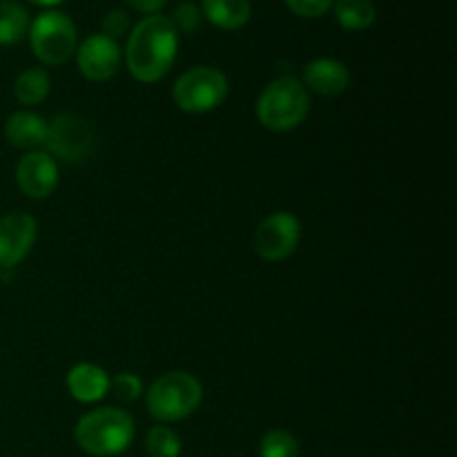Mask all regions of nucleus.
Returning <instances> with one entry per match:
<instances>
[{"instance_id": "nucleus-1", "label": "nucleus", "mask_w": 457, "mask_h": 457, "mask_svg": "<svg viewBox=\"0 0 457 457\" xmlns=\"http://www.w3.org/2000/svg\"><path fill=\"white\" fill-rule=\"evenodd\" d=\"M179 52V31L168 16H145L129 31L125 65L138 83H156L172 70Z\"/></svg>"}, {"instance_id": "nucleus-2", "label": "nucleus", "mask_w": 457, "mask_h": 457, "mask_svg": "<svg viewBox=\"0 0 457 457\" xmlns=\"http://www.w3.org/2000/svg\"><path fill=\"white\" fill-rule=\"evenodd\" d=\"M134 418L125 409L103 406L85 413L76 422L74 440L85 453L94 457H114L125 453L134 440Z\"/></svg>"}, {"instance_id": "nucleus-3", "label": "nucleus", "mask_w": 457, "mask_h": 457, "mask_svg": "<svg viewBox=\"0 0 457 457\" xmlns=\"http://www.w3.org/2000/svg\"><path fill=\"white\" fill-rule=\"evenodd\" d=\"M311 92L297 76H279L262 89L254 105L257 120L270 132H290L306 120Z\"/></svg>"}, {"instance_id": "nucleus-4", "label": "nucleus", "mask_w": 457, "mask_h": 457, "mask_svg": "<svg viewBox=\"0 0 457 457\" xmlns=\"http://www.w3.org/2000/svg\"><path fill=\"white\" fill-rule=\"evenodd\" d=\"M204 402V386L186 370H172L161 375L147 388L145 404L152 418L161 424H174L190 418Z\"/></svg>"}, {"instance_id": "nucleus-5", "label": "nucleus", "mask_w": 457, "mask_h": 457, "mask_svg": "<svg viewBox=\"0 0 457 457\" xmlns=\"http://www.w3.org/2000/svg\"><path fill=\"white\" fill-rule=\"evenodd\" d=\"M29 45L34 56L47 67H61L79 47L76 25L67 13L47 9L29 22Z\"/></svg>"}, {"instance_id": "nucleus-6", "label": "nucleus", "mask_w": 457, "mask_h": 457, "mask_svg": "<svg viewBox=\"0 0 457 457\" xmlns=\"http://www.w3.org/2000/svg\"><path fill=\"white\" fill-rule=\"evenodd\" d=\"M228 79L221 70L210 65H196L183 71L172 87V98L179 110L187 114H205L226 101Z\"/></svg>"}, {"instance_id": "nucleus-7", "label": "nucleus", "mask_w": 457, "mask_h": 457, "mask_svg": "<svg viewBox=\"0 0 457 457\" xmlns=\"http://www.w3.org/2000/svg\"><path fill=\"white\" fill-rule=\"evenodd\" d=\"M47 154L65 163H83L94 152V129L83 116L79 114H58L52 123H47Z\"/></svg>"}, {"instance_id": "nucleus-8", "label": "nucleus", "mask_w": 457, "mask_h": 457, "mask_svg": "<svg viewBox=\"0 0 457 457\" xmlns=\"http://www.w3.org/2000/svg\"><path fill=\"white\" fill-rule=\"evenodd\" d=\"M302 239V223L290 212H272L254 230V253L263 262H284L297 250Z\"/></svg>"}, {"instance_id": "nucleus-9", "label": "nucleus", "mask_w": 457, "mask_h": 457, "mask_svg": "<svg viewBox=\"0 0 457 457\" xmlns=\"http://www.w3.org/2000/svg\"><path fill=\"white\" fill-rule=\"evenodd\" d=\"M76 65L87 80L105 83L114 79L123 62V49L119 40L107 38L105 34H92L76 47Z\"/></svg>"}, {"instance_id": "nucleus-10", "label": "nucleus", "mask_w": 457, "mask_h": 457, "mask_svg": "<svg viewBox=\"0 0 457 457\" xmlns=\"http://www.w3.org/2000/svg\"><path fill=\"white\" fill-rule=\"evenodd\" d=\"M58 161L45 150L27 152L16 165V183L18 190L25 196L36 201H43L54 195L58 187Z\"/></svg>"}, {"instance_id": "nucleus-11", "label": "nucleus", "mask_w": 457, "mask_h": 457, "mask_svg": "<svg viewBox=\"0 0 457 457\" xmlns=\"http://www.w3.org/2000/svg\"><path fill=\"white\" fill-rule=\"evenodd\" d=\"M38 223L27 212H9L0 219V268L12 270L31 253Z\"/></svg>"}, {"instance_id": "nucleus-12", "label": "nucleus", "mask_w": 457, "mask_h": 457, "mask_svg": "<svg viewBox=\"0 0 457 457\" xmlns=\"http://www.w3.org/2000/svg\"><path fill=\"white\" fill-rule=\"evenodd\" d=\"M308 92H315L320 96L335 98L344 94L351 85V71L337 58H315L303 67V74L299 79Z\"/></svg>"}, {"instance_id": "nucleus-13", "label": "nucleus", "mask_w": 457, "mask_h": 457, "mask_svg": "<svg viewBox=\"0 0 457 457\" xmlns=\"http://www.w3.org/2000/svg\"><path fill=\"white\" fill-rule=\"evenodd\" d=\"M65 384L70 395L80 404H96L110 393V375L92 361H80L71 366Z\"/></svg>"}, {"instance_id": "nucleus-14", "label": "nucleus", "mask_w": 457, "mask_h": 457, "mask_svg": "<svg viewBox=\"0 0 457 457\" xmlns=\"http://www.w3.org/2000/svg\"><path fill=\"white\" fill-rule=\"evenodd\" d=\"M4 138L18 150H40L47 141V120L31 110L13 112L4 120Z\"/></svg>"}, {"instance_id": "nucleus-15", "label": "nucleus", "mask_w": 457, "mask_h": 457, "mask_svg": "<svg viewBox=\"0 0 457 457\" xmlns=\"http://www.w3.org/2000/svg\"><path fill=\"white\" fill-rule=\"evenodd\" d=\"M201 13L214 27L226 31L241 29L253 16L250 0H201Z\"/></svg>"}, {"instance_id": "nucleus-16", "label": "nucleus", "mask_w": 457, "mask_h": 457, "mask_svg": "<svg viewBox=\"0 0 457 457\" xmlns=\"http://www.w3.org/2000/svg\"><path fill=\"white\" fill-rule=\"evenodd\" d=\"M49 92H52V79L43 67H29L21 71L13 83V96L25 107L40 105L49 96Z\"/></svg>"}, {"instance_id": "nucleus-17", "label": "nucleus", "mask_w": 457, "mask_h": 457, "mask_svg": "<svg viewBox=\"0 0 457 457\" xmlns=\"http://www.w3.org/2000/svg\"><path fill=\"white\" fill-rule=\"evenodd\" d=\"M335 18L348 31H364L378 18L373 0H335Z\"/></svg>"}, {"instance_id": "nucleus-18", "label": "nucleus", "mask_w": 457, "mask_h": 457, "mask_svg": "<svg viewBox=\"0 0 457 457\" xmlns=\"http://www.w3.org/2000/svg\"><path fill=\"white\" fill-rule=\"evenodd\" d=\"M29 31V13L16 0H0V45H16Z\"/></svg>"}, {"instance_id": "nucleus-19", "label": "nucleus", "mask_w": 457, "mask_h": 457, "mask_svg": "<svg viewBox=\"0 0 457 457\" xmlns=\"http://www.w3.org/2000/svg\"><path fill=\"white\" fill-rule=\"evenodd\" d=\"M145 449L150 457H179L183 451L181 437L165 424L152 427L145 436Z\"/></svg>"}, {"instance_id": "nucleus-20", "label": "nucleus", "mask_w": 457, "mask_h": 457, "mask_svg": "<svg viewBox=\"0 0 457 457\" xmlns=\"http://www.w3.org/2000/svg\"><path fill=\"white\" fill-rule=\"evenodd\" d=\"M259 457H299V442L284 428L268 431L259 442Z\"/></svg>"}, {"instance_id": "nucleus-21", "label": "nucleus", "mask_w": 457, "mask_h": 457, "mask_svg": "<svg viewBox=\"0 0 457 457\" xmlns=\"http://www.w3.org/2000/svg\"><path fill=\"white\" fill-rule=\"evenodd\" d=\"M110 391L123 404H132L143 395V382L134 373H120L110 378Z\"/></svg>"}, {"instance_id": "nucleus-22", "label": "nucleus", "mask_w": 457, "mask_h": 457, "mask_svg": "<svg viewBox=\"0 0 457 457\" xmlns=\"http://www.w3.org/2000/svg\"><path fill=\"white\" fill-rule=\"evenodd\" d=\"M172 25L177 31H186V34H190V31H196L199 29L201 21H204V13H201V7L196 3H192V0H183V3H179L177 7H174V13H172Z\"/></svg>"}, {"instance_id": "nucleus-23", "label": "nucleus", "mask_w": 457, "mask_h": 457, "mask_svg": "<svg viewBox=\"0 0 457 457\" xmlns=\"http://www.w3.org/2000/svg\"><path fill=\"white\" fill-rule=\"evenodd\" d=\"M286 4L302 18H320L333 9L335 0H286Z\"/></svg>"}, {"instance_id": "nucleus-24", "label": "nucleus", "mask_w": 457, "mask_h": 457, "mask_svg": "<svg viewBox=\"0 0 457 457\" xmlns=\"http://www.w3.org/2000/svg\"><path fill=\"white\" fill-rule=\"evenodd\" d=\"M129 29V16L128 12H123V9H110V12L105 13V18H103V34L107 36V38L112 40H119L120 36L128 34Z\"/></svg>"}, {"instance_id": "nucleus-25", "label": "nucleus", "mask_w": 457, "mask_h": 457, "mask_svg": "<svg viewBox=\"0 0 457 457\" xmlns=\"http://www.w3.org/2000/svg\"><path fill=\"white\" fill-rule=\"evenodd\" d=\"M123 3L129 4L132 9H137V12L147 13V16H154V13H159L161 9L168 4V0H123Z\"/></svg>"}, {"instance_id": "nucleus-26", "label": "nucleus", "mask_w": 457, "mask_h": 457, "mask_svg": "<svg viewBox=\"0 0 457 457\" xmlns=\"http://www.w3.org/2000/svg\"><path fill=\"white\" fill-rule=\"evenodd\" d=\"M29 3L40 4V7H56V4L65 3V0H29Z\"/></svg>"}]
</instances>
